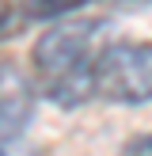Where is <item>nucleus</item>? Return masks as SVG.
Listing matches in <instances>:
<instances>
[{
	"mask_svg": "<svg viewBox=\"0 0 152 156\" xmlns=\"http://www.w3.org/2000/svg\"><path fill=\"white\" fill-rule=\"evenodd\" d=\"M103 46H106V23L76 19V15L57 19L34 42V53H30L38 91L65 111L95 99V65Z\"/></svg>",
	"mask_w": 152,
	"mask_h": 156,
	"instance_id": "obj_1",
	"label": "nucleus"
},
{
	"mask_svg": "<svg viewBox=\"0 0 152 156\" xmlns=\"http://www.w3.org/2000/svg\"><path fill=\"white\" fill-rule=\"evenodd\" d=\"M95 95L106 103H152V42H106L95 65Z\"/></svg>",
	"mask_w": 152,
	"mask_h": 156,
	"instance_id": "obj_2",
	"label": "nucleus"
},
{
	"mask_svg": "<svg viewBox=\"0 0 152 156\" xmlns=\"http://www.w3.org/2000/svg\"><path fill=\"white\" fill-rule=\"evenodd\" d=\"M38 91L34 80L23 76L12 61H0V145H19L34 118Z\"/></svg>",
	"mask_w": 152,
	"mask_h": 156,
	"instance_id": "obj_3",
	"label": "nucleus"
},
{
	"mask_svg": "<svg viewBox=\"0 0 152 156\" xmlns=\"http://www.w3.org/2000/svg\"><path fill=\"white\" fill-rule=\"evenodd\" d=\"M95 4H133V0H27V19H68V15H80Z\"/></svg>",
	"mask_w": 152,
	"mask_h": 156,
	"instance_id": "obj_4",
	"label": "nucleus"
},
{
	"mask_svg": "<svg viewBox=\"0 0 152 156\" xmlns=\"http://www.w3.org/2000/svg\"><path fill=\"white\" fill-rule=\"evenodd\" d=\"M8 30H12V15H8V8L0 4V38H4Z\"/></svg>",
	"mask_w": 152,
	"mask_h": 156,
	"instance_id": "obj_5",
	"label": "nucleus"
},
{
	"mask_svg": "<svg viewBox=\"0 0 152 156\" xmlns=\"http://www.w3.org/2000/svg\"><path fill=\"white\" fill-rule=\"evenodd\" d=\"M15 152V145H0V156H12Z\"/></svg>",
	"mask_w": 152,
	"mask_h": 156,
	"instance_id": "obj_6",
	"label": "nucleus"
}]
</instances>
